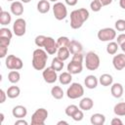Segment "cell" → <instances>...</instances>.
Returning a JSON list of instances; mask_svg holds the SVG:
<instances>
[{"label":"cell","mask_w":125,"mask_h":125,"mask_svg":"<svg viewBox=\"0 0 125 125\" xmlns=\"http://www.w3.org/2000/svg\"><path fill=\"white\" fill-rule=\"evenodd\" d=\"M110 124H111V125H122V124H123V122H122V120H121V119H119V118L115 117V118H113V119L111 120Z\"/></svg>","instance_id":"obj_43"},{"label":"cell","mask_w":125,"mask_h":125,"mask_svg":"<svg viewBox=\"0 0 125 125\" xmlns=\"http://www.w3.org/2000/svg\"><path fill=\"white\" fill-rule=\"evenodd\" d=\"M0 96H1V99H0V104L5 103L6 98H7L8 96H7V93H6V92H5L3 89H1V90H0Z\"/></svg>","instance_id":"obj_42"},{"label":"cell","mask_w":125,"mask_h":125,"mask_svg":"<svg viewBox=\"0 0 125 125\" xmlns=\"http://www.w3.org/2000/svg\"><path fill=\"white\" fill-rule=\"evenodd\" d=\"M50 3L48 0H40L37 3V11L41 14H46L50 11Z\"/></svg>","instance_id":"obj_22"},{"label":"cell","mask_w":125,"mask_h":125,"mask_svg":"<svg viewBox=\"0 0 125 125\" xmlns=\"http://www.w3.org/2000/svg\"><path fill=\"white\" fill-rule=\"evenodd\" d=\"M70 56V52L68 50V48H65V47H62V48H59L58 49V52H57V57L59 59H61L62 61H66Z\"/></svg>","instance_id":"obj_26"},{"label":"cell","mask_w":125,"mask_h":125,"mask_svg":"<svg viewBox=\"0 0 125 125\" xmlns=\"http://www.w3.org/2000/svg\"><path fill=\"white\" fill-rule=\"evenodd\" d=\"M77 109H78V106H77V105H75V104H69V105H67V106L65 107L64 112H65V114H66L67 116L71 117V116L73 115V113H74Z\"/></svg>","instance_id":"obj_33"},{"label":"cell","mask_w":125,"mask_h":125,"mask_svg":"<svg viewBox=\"0 0 125 125\" xmlns=\"http://www.w3.org/2000/svg\"><path fill=\"white\" fill-rule=\"evenodd\" d=\"M57 124H58V125H61V124H65V125H67L68 123H67L66 121H63V120H61V121H59V122H58Z\"/></svg>","instance_id":"obj_48"},{"label":"cell","mask_w":125,"mask_h":125,"mask_svg":"<svg viewBox=\"0 0 125 125\" xmlns=\"http://www.w3.org/2000/svg\"><path fill=\"white\" fill-rule=\"evenodd\" d=\"M6 93H7L8 98H10V99H16V98H18L20 96L21 89L18 86H10L8 88V90L6 91Z\"/></svg>","instance_id":"obj_25"},{"label":"cell","mask_w":125,"mask_h":125,"mask_svg":"<svg viewBox=\"0 0 125 125\" xmlns=\"http://www.w3.org/2000/svg\"><path fill=\"white\" fill-rule=\"evenodd\" d=\"M21 79V74L18 70H11L8 73V80L12 83V84H16L20 81Z\"/></svg>","instance_id":"obj_29"},{"label":"cell","mask_w":125,"mask_h":125,"mask_svg":"<svg viewBox=\"0 0 125 125\" xmlns=\"http://www.w3.org/2000/svg\"><path fill=\"white\" fill-rule=\"evenodd\" d=\"M13 31H14V34L16 36H22L25 34V31H26V22L23 19L21 18H19L15 21L14 24H13Z\"/></svg>","instance_id":"obj_11"},{"label":"cell","mask_w":125,"mask_h":125,"mask_svg":"<svg viewBox=\"0 0 125 125\" xmlns=\"http://www.w3.org/2000/svg\"><path fill=\"white\" fill-rule=\"evenodd\" d=\"M0 37H5V38H10L12 39L13 37V33L12 31L7 28V27H2L0 28Z\"/></svg>","instance_id":"obj_34"},{"label":"cell","mask_w":125,"mask_h":125,"mask_svg":"<svg viewBox=\"0 0 125 125\" xmlns=\"http://www.w3.org/2000/svg\"><path fill=\"white\" fill-rule=\"evenodd\" d=\"M98 83H99L98 78L92 74L87 75L84 80V84H85L86 88H88V89H95L98 86Z\"/></svg>","instance_id":"obj_19"},{"label":"cell","mask_w":125,"mask_h":125,"mask_svg":"<svg viewBox=\"0 0 125 125\" xmlns=\"http://www.w3.org/2000/svg\"><path fill=\"white\" fill-rule=\"evenodd\" d=\"M11 13L14 16H21L23 13V5L21 1H14L10 6Z\"/></svg>","instance_id":"obj_15"},{"label":"cell","mask_w":125,"mask_h":125,"mask_svg":"<svg viewBox=\"0 0 125 125\" xmlns=\"http://www.w3.org/2000/svg\"><path fill=\"white\" fill-rule=\"evenodd\" d=\"M12 114H13L14 117H16V118H18V119H19V118H23V117H25L26 114H27V109H26L25 106L19 104V105H16V106L13 107V109H12Z\"/></svg>","instance_id":"obj_14"},{"label":"cell","mask_w":125,"mask_h":125,"mask_svg":"<svg viewBox=\"0 0 125 125\" xmlns=\"http://www.w3.org/2000/svg\"><path fill=\"white\" fill-rule=\"evenodd\" d=\"M12 21V16L9 12L1 10L0 12V24L2 25H8Z\"/></svg>","instance_id":"obj_24"},{"label":"cell","mask_w":125,"mask_h":125,"mask_svg":"<svg viewBox=\"0 0 125 125\" xmlns=\"http://www.w3.org/2000/svg\"><path fill=\"white\" fill-rule=\"evenodd\" d=\"M15 125H27V121L23 120V118H19L15 122Z\"/></svg>","instance_id":"obj_44"},{"label":"cell","mask_w":125,"mask_h":125,"mask_svg":"<svg viewBox=\"0 0 125 125\" xmlns=\"http://www.w3.org/2000/svg\"><path fill=\"white\" fill-rule=\"evenodd\" d=\"M8 53V47L4 45H0V58H5Z\"/></svg>","instance_id":"obj_39"},{"label":"cell","mask_w":125,"mask_h":125,"mask_svg":"<svg viewBox=\"0 0 125 125\" xmlns=\"http://www.w3.org/2000/svg\"><path fill=\"white\" fill-rule=\"evenodd\" d=\"M64 1L69 6H75L77 4V2H78V0H64Z\"/></svg>","instance_id":"obj_46"},{"label":"cell","mask_w":125,"mask_h":125,"mask_svg":"<svg viewBox=\"0 0 125 125\" xmlns=\"http://www.w3.org/2000/svg\"><path fill=\"white\" fill-rule=\"evenodd\" d=\"M90 8H91V10L93 12H100L101 9L103 8V6L101 5V3L98 0H93L90 3Z\"/></svg>","instance_id":"obj_37"},{"label":"cell","mask_w":125,"mask_h":125,"mask_svg":"<svg viewBox=\"0 0 125 125\" xmlns=\"http://www.w3.org/2000/svg\"><path fill=\"white\" fill-rule=\"evenodd\" d=\"M7 1H10V2H14V1H16V0H7Z\"/></svg>","instance_id":"obj_53"},{"label":"cell","mask_w":125,"mask_h":125,"mask_svg":"<svg viewBox=\"0 0 125 125\" xmlns=\"http://www.w3.org/2000/svg\"><path fill=\"white\" fill-rule=\"evenodd\" d=\"M51 95L54 99L56 100H61L62 99L63 97V90L60 87V86H54L52 89H51Z\"/></svg>","instance_id":"obj_27"},{"label":"cell","mask_w":125,"mask_h":125,"mask_svg":"<svg viewBox=\"0 0 125 125\" xmlns=\"http://www.w3.org/2000/svg\"><path fill=\"white\" fill-rule=\"evenodd\" d=\"M11 43V39L10 38H5V37H0V45H4V46H9Z\"/></svg>","instance_id":"obj_40"},{"label":"cell","mask_w":125,"mask_h":125,"mask_svg":"<svg viewBox=\"0 0 125 125\" xmlns=\"http://www.w3.org/2000/svg\"><path fill=\"white\" fill-rule=\"evenodd\" d=\"M112 64L113 67L116 70H122L125 68V54H117L112 59Z\"/></svg>","instance_id":"obj_13"},{"label":"cell","mask_w":125,"mask_h":125,"mask_svg":"<svg viewBox=\"0 0 125 125\" xmlns=\"http://www.w3.org/2000/svg\"><path fill=\"white\" fill-rule=\"evenodd\" d=\"M120 48H121V50L125 53V42H124V43H122V44L120 45Z\"/></svg>","instance_id":"obj_49"},{"label":"cell","mask_w":125,"mask_h":125,"mask_svg":"<svg viewBox=\"0 0 125 125\" xmlns=\"http://www.w3.org/2000/svg\"><path fill=\"white\" fill-rule=\"evenodd\" d=\"M94 106V102L91 98L89 97H86V98H83L80 102H79V108L84 110V111H87V110H90L92 109Z\"/></svg>","instance_id":"obj_18"},{"label":"cell","mask_w":125,"mask_h":125,"mask_svg":"<svg viewBox=\"0 0 125 125\" xmlns=\"http://www.w3.org/2000/svg\"><path fill=\"white\" fill-rule=\"evenodd\" d=\"M101 63L100 57L93 51H90L86 54L85 57V65L88 70H96L99 68Z\"/></svg>","instance_id":"obj_4"},{"label":"cell","mask_w":125,"mask_h":125,"mask_svg":"<svg viewBox=\"0 0 125 125\" xmlns=\"http://www.w3.org/2000/svg\"><path fill=\"white\" fill-rule=\"evenodd\" d=\"M68 50H69L71 55H74V54L82 53L83 47H82V44L79 41H77V40H70V43L68 45Z\"/></svg>","instance_id":"obj_16"},{"label":"cell","mask_w":125,"mask_h":125,"mask_svg":"<svg viewBox=\"0 0 125 125\" xmlns=\"http://www.w3.org/2000/svg\"><path fill=\"white\" fill-rule=\"evenodd\" d=\"M48 117V110L46 108H37L31 116V125H43Z\"/></svg>","instance_id":"obj_6"},{"label":"cell","mask_w":125,"mask_h":125,"mask_svg":"<svg viewBox=\"0 0 125 125\" xmlns=\"http://www.w3.org/2000/svg\"><path fill=\"white\" fill-rule=\"evenodd\" d=\"M42 76H43V79L46 83L48 84H53L55 83L59 77L57 75V71L52 67V66H48V67H45L43 69V72H42Z\"/></svg>","instance_id":"obj_10"},{"label":"cell","mask_w":125,"mask_h":125,"mask_svg":"<svg viewBox=\"0 0 125 125\" xmlns=\"http://www.w3.org/2000/svg\"><path fill=\"white\" fill-rule=\"evenodd\" d=\"M31 0H21V2H22V3H29Z\"/></svg>","instance_id":"obj_51"},{"label":"cell","mask_w":125,"mask_h":125,"mask_svg":"<svg viewBox=\"0 0 125 125\" xmlns=\"http://www.w3.org/2000/svg\"><path fill=\"white\" fill-rule=\"evenodd\" d=\"M116 42H117V44L120 46L122 43H124L125 42V33H121V34H119L118 36H117V38H116Z\"/></svg>","instance_id":"obj_41"},{"label":"cell","mask_w":125,"mask_h":125,"mask_svg":"<svg viewBox=\"0 0 125 125\" xmlns=\"http://www.w3.org/2000/svg\"><path fill=\"white\" fill-rule=\"evenodd\" d=\"M100 3H101V5L104 7V6H107V5H109V4H111V2H112V0H98Z\"/></svg>","instance_id":"obj_45"},{"label":"cell","mask_w":125,"mask_h":125,"mask_svg":"<svg viewBox=\"0 0 125 125\" xmlns=\"http://www.w3.org/2000/svg\"><path fill=\"white\" fill-rule=\"evenodd\" d=\"M53 13L58 21H62L66 18L67 16V9L65 5L62 2H56L53 6Z\"/></svg>","instance_id":"obj_9"},{"label":"cell","mask_w":125,"mask_h":125,"mask_svg":"<svg viewBox=\"0 0 125 125\" xmlns=\"http://www.w3.org/2000/svg\"><path fill=\"white\" fill-rule=\"evenodd\" d=\"M83 59H84V57H83L82 53L74 54L72 56L71 61L67 64V71L70 72L71 74H78V73L82 72V69H83Z\"/></svg>","instance_id":"obj_3"},{"label":"cell","mask_w":125,"mask_h":125,"mask_svg":"<svg viewBox=\"0 0 125 125\" xmlns=\"http://www.w3.org/2000/svg\"><path fill=\"white\" fill-rule=\"evenodd\" d=\"M113 112L118 116H125V103H118L113 107Z\"/></svg>","instance_id":"obj_30"},{"label":"cell","mask_w":125,"mask_h":125,"mask_svg":"<svg viewBox=\"0 0 125 125\" xmlns=\"http://www.w3.org/2000/svg\"><path fill=\"white\" fill-rule=\"evenodd\" d=\"M63 61H62L61 59H59L58 57L54 58L52 60V62H51V66L56 70V71H61L62 70L63 68Z\"/></svg>","instance_id":"obj_28"},{"label":"cell","mask_w":125,"mask_h":125,"mask_svg":"<svg viewBox=\"0 0 125 125\" xmlns=\"http://www.w3.org/2000/svg\"><path fill=\"white\" fill-rule=\"evenodd\" d=\"M5 64L6 67L10 70H20L23 66L22 61L15 55H8L5 60Z\"/></svg>","instance_id":"obj_7"},{"label":"cell","mask_w":125,"mask_h":125,"mask_svg":"<svg viewBox=\"0 0 125 125\" xmlns=\"http://www.w3.org/2000/svg\"><path fill=\"white\" fill-rule=\"evenodd\" d=\"M98 39L103 42H109L115 39L116 37V31L114 28L111 27H104L98 31Z\"/></svg>","instance_id":"obj_8"},{"label":"cell","mask_w":125,"mask_h":125,"mask_svg":"<svg viewBox=\"0 0 125 125\" xmlns=\"http://www.w3.org/2000/svg\"><path fill=\"white\" fill-rule=\"evenodd\" d=\"M119 6L125 10V0H119Z\"/></svg>","instance_id":"obj_47"},{"label":"cell","mask_w":125,"mask_h":125,"mask_svg":"<svg viewBox=\"0 0 125 125\" xmlns=\"http://www.w3.org/2000/svg\"><path fill=\"white\" fill-rule=\"evenodd\" d=\"M59 81L61 84L62 85H68L71 83L72 81V74L68 71H65V72H62L60 74L59 76Z\"/></svg>","instance_id":"obj_23"},{"label":"cell","mask_w":125,"mask_h":125,"mask_svg":"<svg viewBox=\"0 0 125 125\" xmlns=\"http://www.w3.org/2000/svg\"><path fill=\"white\" fill-rule=\"evenodd\" d=\"M99 82L101 83L102 86H104V87L111 86V84L113 83V77L108 73H104L100 76Z\"/></svg>","instance_id":"obj_21"},{"label":"cell","mask_w":125,"mask_h":125,"mask_svg":"<svg viewBox=\"0 0 125 125\" xmlns=\"http://www.w3.org/2000/svg\"><path fill=\"white\" fill-rule=\"evenodd\" d=\"M46 37L45 35H37L34 39V42H35V45L39 48L43 47L44 46V43H45V40H46Z\"/></svg>","instance_id":"obj_35"},{"label":"cell","mask_w":125,"mask_h":125,"mask_svg":"<svg viewBox=\"0 0 125 125\" xmlns=\"http://www.w3.org/2000/svg\"><path fill=\"white\" fill-rule=\"evenodd\" d=\"M118 50V44L114 41H109V43L106 45V52L109 55H115Z\"/></svg>","instance_id":"obj_32"},{"label":"cell","mask_w":125,"mask_h":125,"mask_svg":"<svg viewBox=\"0 0 125 125\" xmlns=\"http://www.w3.org/2000/svg\"><path fill=\"white\" fill-rule=\"evenodd\" d=\"M84 117V113H83V110L82 109H77L73 115L71 116V118L74 120V121H81Z\"/></svg>","instance_id":"obj_38"},{"label":"cell","mask_w":125,"mask_h":125,"mask_svg":"<svg viewBox=\"0 0 125 125\" xmlns=\"http://www.w3.org/2000/svg\"><path fill=\"white\" fill-rule=\"evenodd\" d=\"M89 11L85 8L73 10L70 13V27L73 29L80 28L83 23L89 19Z\"/></svg>","instance_id":"obj_1"},{"label":"cell","mask_w":125,"mask_h":125,"mask_svg":"<svg viewBox=\"0 0 125 125\" xmlns=\"http://www.w3.org/2000/svg\"><path fill=\"white\" fill-rule=\"evenodd\" d=\"M110 92L112 97L119 99L123 96V86L121 83H112L111 84V88H110Z\"/></svg>","instance_id":"obj_17"},{"label":"cell","mask_w":125,"mask_h":125,"mask_svg":"<svg viewBox=\"0 0 125 125\" xmlns=\"http://www.w3.org/2000/svg\"><path fill=\"white\" fill-rule=\"evenodd\" d=\"M83 95H84V88L80 83H77V82L71 83L66 90V96L68 99H71V100L81 98Z\"/></svg>","instance_id":"obj_5"},{"label":"cell","mask_w":125,"mask_h":125,"mask_svg":"<svg viewBox=\"0 0 125 125\" xmlns=\"http://www.w3.org/2000/svg\"><path fill=\"white\" fill-rule=\"evenodd\" d=\"M49 1H52V2H55V3L58 2V0H49Z\"/></svg>","instance_id":"obj_52"},{"label":"cell","mask_w":125,"mask_h":125,"mask_svg":"<svg viewBox=\"0 0 125 125\" xmlns=\"http://www.w3.org/2000/svg\"><path fill=\"white\" fill-rule=\"evenodd\" d=\"M90 121L93 125H104L105 122V116L102 113H94L91 116Z\"/></svg>","instance_id":"obj_20"},{"label":"cell","mask_w":125,"mask_h":125,"mask_svg":"<svg viewBox=\"0 0 125 125\" xmlns=\"http://www.w3.org/2000/svg\"><path fill=\"white\" fill-rule=\"evenodd\" d=\"M43 48H44V50H45L49 55H55V54L58 52L57 41H55V39H54L53 37L47 36Z\"/></svg>","instance_id":"obj_12"},{"label":"cell","mask_w":125,"mask_h":125,"mask_svg":"<svg viewBox=\"0 0 125 125\" xmlns=\"http://www.w3.org/2000/svg\"><path fill=\"white\" fill-rule=\"evenodd\" d=\"M48 53L41 49V48H38L36 50L33 51V54H32V66L34 69L36 70H43L45 67H46V62H47V60H48Z\"/></svg>","instance_id":"obj_2"},{"label":"cell","mask_w":125,"mask_h":125,"mask_svg":"<svg viewBox=\"0 0 125 125\" xmlns=\"http://www.w3.org/2000/svg\"><path fill=\"white\" fill-rule=\"evenodd\" d=\"M69 43H70V40H69L68 37H66V36H61V37H59L58 40H57L58 49H59V48H62V47L68 48Z\"/></svg>","instance_id":"obj_31"},{"label":"cell","mask_w":125,"mask_h":125,"mask_svg":"<svg viewBox=\"0 0 125 125\" xmlns=\"http://www.w3.org/2000/svg\"><path fill=\"white\" fill-rule=\"evenodd\" d=\"M114 26L117 31H125V20H117L114 23Z\"/></svg>","instance_id":"obj_36"},{"label":"cell","mask_w":125,"mask_h":125,"mask_svg":"<svg viewBox=\"0 0 125 125\" xmlns=\"http://www.w3.org/2000/svg\"><path fill=\"white\" fill-rule=\"evenodd\" d=\"M0 117H1V120H0V122H1V123H3V121H4V114H3L2 112L0 113Z\"/></svg>","instance_id":"obj_50"}]
</instances>
